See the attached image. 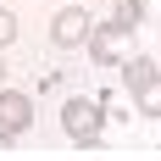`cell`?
<instances>
[{
	"label": "cell",
	"mask_w": 161,
	"mask_h": 161,
	"mask_svg": "<svg viewBox=\"0 0 161 161\" xmlns=\"http://www.w3.org/2000/svg\"><path fill=\"white\" fill-rule=\"evenodd\" d=\"M61 128H67V139H72V145L95 150L100 128H106V106H100V100H89V95H72V100L61 106Z\"/></svg>",
	"instance_id": "6da1fadb"
},
{
	"label": "cell",
	"mask_w": 161,
	"mask_h": 161,
	"mask_svg": "<svg viewBox=\"0 0 161 161\" xmlns=\"http://www.w3.org/2000/svg\"><path fill=\"white\" fill-rule=\"evenodd\" d=\"M156 78H161V61H156V56H133V61H122V83H128V95L139 100L145 117H161V89H156Z\"/></svg>",
	"instance_id": "7a4b0ae2"
},
{
	"label": "cell",
	"mask_w": 161,
	"mask_h": 161,
	"mask_svg": "<svg viewBox=\"0 0 161 161\" xmlns=\"http://www.w3.org/2000/svg\"><path fill=\"white\" fill-rule=\"evenodd\" d=\"M122 39H128V28H117V22H89V33H83V45H89L95 67L117 61V56H122Z\"/></svg>",
	"instance_id": "3957f363"
},
{
	"label": "cell",
	"mask_w": 161,
	"mask_h": 161,
	"mask_svg": "<svg viewBox=\"0 0 161 161\" xmlns=\"http://www.w3.org/2000/svg\"><path fill=\"white\" fill-rule=\"evenodd\" d=\"M83 33H89V11H83V6H61L56 22H50V39H56L61 50H78Z\"/></svg>",
	"instance_id": "277c9868"
},
{
	"label": "cell",
	"mask_w": 161,
	"mask_h": 161,
	"mask_svg": "<svg viewBox=\"0 0 161 161\" xmlns=\"http://www.w3.org/2000/svg\"><path fill=\"white\" fill-rule=\"evenodd\" d=\"M28 122H33V100L0 83V133H11V139H17V133L28 128Z\"/></svg>",
	"instance_id": "5b68a950"
},
{
	"label": "cell",
	"mask_w": 161,
	"mask_h": 161,
	"mask_svg": "<svg viewBox=\"0 0 161 161\" xmlns=\"http://www.w3.org/2000/svg\"><path fill=\"white\" fill-rule=\"evenodd\" d=\"M111 22H117V28H139V22H145V0H117V17H111Z\"/></svg>",
	"instance_id": "8992f818"
},
{
	"label": "cell",
	"mask_w": 161,
	"mask_h": 161,
	"mask_svg": "<svg viewBox=\"0 0 161 161\" xmlns=\"http://www.w3.org/2000/svg\"><path fill=\"white\" fill-rule=\"evenodd\" d=\"M11 39H17V17H11V11H0V50L11 45Z\"/></svg>",
	"instance_id": "52a82bcc"
},
{
	"label": "cell",
	"mask_w": 161,
	"mask_h": 161,
	"mask_svg": "<svg viewBox=\"0 0 161 161\" xmlns=\"http://www.w3.org/2000/svg\"><path fill=\"white\" fill-rule=\"evenodd\" d=\"M0 150H11V133H0Z\"/></svg>",
	"instance_id": "ba28073f"
},
{
	"label": "cell",
	"mask_w": 161,
	"mask_h": 161,
	"mask_svg": "<svg viewBox=\"0 0 161 161\" xmlns=\"http://www.w3.org/2000/svg\"><path fill=\"white\" fill-rule=\"evenodd\" d=\"M0 83H6V61H0Z\"/></svg>",
	"instance_id": "9c48e42d"
}]
</instances>
